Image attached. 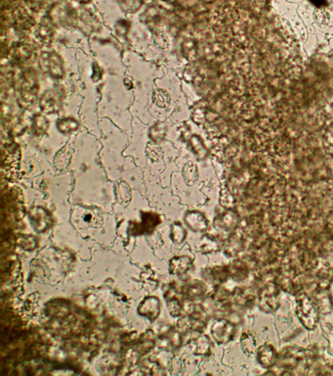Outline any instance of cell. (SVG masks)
Instances as JSON below:
<instances>
[{
	"label": "cell",
	"mask_w": 333,
	"mask_h": 376,
	"mask_svg": "<svg viewBox=\"0 0 333 376\" xmlns=\"http://www.w3.org/2000/svg\"><path fill=\"white\" fill-rule=\"evenodd\" d=\"M296 315L305 328L314 330L316 327L319 312L314 301L306 294H300L296 300Z\"/></svg>",
	"instance_id": "cell-1"
},
{
	"label": "cell",
	"mask_w": 333,
	"mask_h": 376,
	"mask_svg": "<svg viewBox=\"0 0 333 376\" xmlns=\"http://www.w3.org/2000/svg\"><path fill=\"white\" fill-rule=\"evenodd\" d=\"M211 332L217 343L227 344L233 339L235 335V326L231 322L221 320L213 324Z\"/></svg>",
	"instance_id": "cell-3"
},
{
	"label": "cell",
	"mask_w": 333,
	"mask_h": 376,
	"mask_svg": "<svg viewBox=\"0 0 333 376\" xmlns=\"http://www.w3.org/2000/svg\"><path fill=\"white\" fill-rule=\"evenodd\" d=\"M230 275L235 281H244L249 273V268L243 260H234L230 265Z\"/></svg>",
	"instance_id": "cell-7"
},
{
	"label": "cell",
	"mask_w": 333,
	"mask_h": 376,
	"mask_svg": "<svg viewBox=\"0 0 333 376\" xmlns=\"http://www.w3.org/2000/svg\"><path fill=\"white\" fill-rule=\"evenodd\" d=\"M234 299L236 304L243 308L251 307L255 303V294L251 288H237L234 292Z\"/></svg>",
	"instance_id": "cell-6"
},
{
	"label": "cell",
	"mask_w": 333,
	"mask_h": 376,
	"mask_svg": "<svg viewBox=\"0 0 333 376\" xmlns=\"http://www.w3.org/2000/svg\"><path fill=\"white\" fill-rule=\"evenodd\" d=\"M314 303L316 304L319 314L328 315L333 310V300L330 292L324 288L319 289L314 294Z\"/></svg>",
	"instance_id": "cell-5"
},
{
	"label": "cell",
	"mask_w": 333,
	"mask_h": 376,
	"mask_svg": "<svg viewBox=\"0 0 333 376\" xmlns=\"http://www.w3.org/2000/svg\"><path fill=\"white\" fill-rule=\"evenodd\" d=\"M256 358L262 367L270 369L278 363L279 355L272 345L265 344L258 348L256 352Z\"/></svg>",
	"instance_id": "cell-4"
},
{
	"label": "cell",
	"mask_w": 333,
	"mask_h": 376,
	"mask_svg": "<svg viewBox=\"0 0 333 376\" xmlns=\"http://www.w3.org/2000/svg\"><path fill=\"white\" fill-rule=\"evenodd\" d=\"M191 261L189 258H175L171 262V271L174 273H182L189 269Z\"/></svg>",
	"instance_id": "cell-8"
},
{
	"label": "cell",
	"mask_w": 333,
	"mask_h": 376,
	"mask_svg": "<svg viewBox=\"0 0 333 376\" xmlns=\"http://www.w3.org/2000/svg\"><path fill=\"white\" fill-rule=\"evenodd\" d=\"M280 287L276 282H267L258 293V306L266 314L275 313L280 306Z\"/></svg>",
	"instance_id": "cell-2"
},
{
	"label": "cell",
	"mask_w": 333,
	"mask_h": 376,
	"mask_svg": "<svg viewBox=\"0 0 333 376\" xmlns=\"http://www.w3.org/2000/svg\"><path fill=\"white\" fill-rule=\"evenodd\" d=\"M330 131H331V133L327 132V135H330V137H326V138H327L328 142H329L330 144H332V145H333V128H331V129H330Z\"/></svg>",
	"instance_id": "cell-11"
},
{
	"label": "cell",
	"mask_w": 333,
	"mask_h": 376,
	"mask_svg": "<svg viewBox=\"0 0 333 376\" xmlns=\"http://www.w3.org/2000/svg\"><path fill=\"white\" fill-rule=\"evenodd\" d=\"M315 20L319 26H324L329 21V14L324 9H317L315 11Z\"/></svg>",
	"instance_id": "cell-10"
},
{
	"label": "cell",
	"mask_w": 333,
	"mask_h": 376,
	"mask_svg": "<svg viewBox=\"0 0 333 376\" xmlns=\"http://www.w3.org/2000/svg\"><path fill=\"white\" fill-rule=\"evenodd\" d=\"M238 221H239L238 215L233 212L226 213L223 216V219H222V222L224 224L225 229L228 231L234 230L236 228V225L238 224Z\"/></svg>",
	"instance_id": "cell-9"
}]
</instances>
